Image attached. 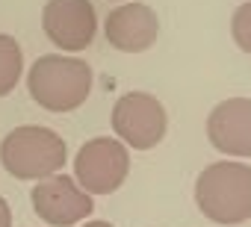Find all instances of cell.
<instances>
[{
    "instance_id": "1",
    "label": "cell",
    "mask_w": 251,
    "mask_h": 227,
    "mask_svg": "<svg viewBox=\"0 0 251 227\" xmlns=\"http://www.w3.org/2000/svg\"><path fill=\"white\" fill-rule=\"evenodd\" d=\"M27 91L48 112H74L86 103L92 91V68L77 56H39L30 65Z\"/></svg>"
},
{
    "instance_id": "2",
    "label": "cell",
    "mask_w": 251,
    "mask_h": 227,
    "mask_svg": "<svg viewBox=\"0 0 251 227\" xmlns=\"http://www.w3.org/2000/svg\"><path fill=\"white\" fill-rule=\"evenodd\" d=\"M195 204L216 224H242L251 218V168L242 162H213L195 180Z\"/></svg>"
},
{
    "instance_id": "3",
    "label": "cell",
    "mask_w": 251,
    "mask_h": 227,
    "mask_svg": "<svg viewBox=\"0 0 251 227\" xmlns=\"http://www.w3.org/2000/svg\"><path fill=\"white\" fill-rule=\"evenodd\" d=\"M68 145L48 127H15L0 142V162L15 180H45L65 168Z\"/></svg>"
},
{
    "instance_id": "4",
    "label": "cell",
    "mask_w": 251,
    "mask_h": 227,
    "mask_svg": "<svg viewBox=\"0 0 251 227\" xmlns=\"http://www.w3.org/2000/svg\"><path fill=\"white\" fill-rule=\"evenodd\" d=\"M112 130L115 136L133 148V151H151L166 139L169 115L163 103L148 91H127L112 106Z\"/></svg>"
},
{
    "instance_id": "5",
    "label": "cell",
    "mask_w": 251,
    "mask_h": 227,
    "mask_svg": "<svg viewBox=\"0 0 251 227\" xmlns=\"http://www.w3.org/2000/svg\"><path fill=\"white\" fill-rule=\"evenodd\" d=\"M130 174V151L121 139L95 136L74 157V180L89 195H109Z\"/></svg>"
},
{
    "instance_id": "6",
    "label": "cell",
    "mask_w": 251,
    "mask_h": 227,
    "mask_svg": "<svg viewBox=\"0 0 251 227\" xmlns=\"http://www.w3.org/2000/svg\"><path fill=\"white\" fill-rule=\"evenodd\" d=\"M33 209L42 221L50 227H71L92 215L95 201L92 195L68 174H50L45 180H36V189L30 192Z\"/></svg>"
},
{
    "instance_id": "7",
    "label": "cell",
    "mask_w": 251,
    "mask_h": 227,
    "mask_svg": "<svg viewBox=\"0 0 251 227\" xmlns=\"http://www.w3.org/2000/svg\"><path fill=\"white\" fill-rule=\"evenodd\" d=\"M42 27L53 47L62 53H80L95 42L98 12L92 0H48L42 9Z\"/></svg>"
},
{
    "instance_id": "8",
    "label": "cell",
    "mask_w": 251,
    "mask_h": 227,
    "mask_svg": "<svg viewBox=\"0 0 251 227\" xmlns=\"http://www.w3.org/2000/svg\"><path fill=\"white\" fill-rule=\"evenodd\" d=\"M103 36H106L109 47H115L121 53H142L160 36L157 12L148 3H136V0L115 6L103 21Z\"/></svg>"
},
{
    "instance_id": "9",
    "label": "cell",
    "mask_w": 251,
    "mask_h": 227,
    "mask_svg": "<svg viewBox=\"0 0 251 227\" xmlns=\"http://www.w3.org/2000/svg\"><path fill=\"white\" fill-rule=\"evenodd\" d=\"M207 139L225 157H251V100H222L207 118Z\"/></svg>"
},
{
    "instance_id": "10",
    "label": "cell",
    "mask_w": 251,
    "mask_h": 227,
    "mask_svg": "<svg viewBox=\"0 0 251 227\" xmlns=\"http://www.w3.org/2000/svg\"><path fill=\"white\" fill-rule=\"evenodd\" d=\"M21 74H24L21 45L12 36H0V97H6L9 91H15Z\"/></svg>"
},
{
    "instance_id": "11",
    "label": "cell",
    "mask_w": 251,
    "mask_h": 227,
    "mask_svg": "<svg viewBox=\"0 0 251 227\" xmlns=\"http://www.w3.org/2000/svg\"><path fill=\"white\" fill-rule=\"evenodd\" d=\"M230 36L239 45V50L251 56V0H248V3H242L233 12V18H230Z\"/></svg>"
},
{
    "instance_id": "12",
    "label": "cell",
    "mask_w": 251,
    "mask_h": 227,
    "mask_svg": "<svg viewBox=\"0 0 251 227\" xmlns=\"http://www.w3.org/2000/svg\"><path fill=\"white\" fill-rule=\"evenodd\" d=\"M0 227H12V209L3 198H0Z\"/></svg>"
},
{
    "instance_id": "13",
    "label": "cell",
    "mask_w": 251,
    "mask_h": 227,
    "mask_svg": "<svg viewBox=\"0 0 251 227\" xmlns=\"http://www.w3.org/2000/svg\"><path fill=\"white\" fill-rule=\"evenodd\" d=\"M83 227H112V224L109 221H86Z\"/></svg>"
}]
</instances>
